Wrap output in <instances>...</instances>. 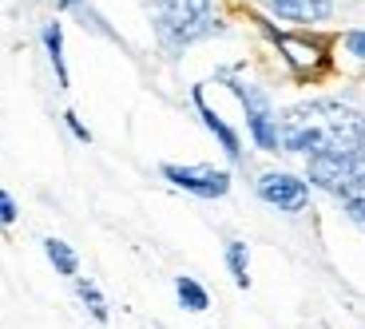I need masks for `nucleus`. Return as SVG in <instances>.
<instances>
[{
    "label": "nucleus",
    "mask_w": 365,
    "mask_h": 329,
    "mask_svg": "<svg viewBox=\"0 0 365 329\" xmlns=\"http://www.w3.org/2000/svg\"><path fill=\"white\" fill-rule=\"evenodd\" d=\"M278 147L318 159L365 147V119L341 103H302L278 115Z\"/></svg>",
    "instance_id": "f257e3e1"
},
{
    "label": "nucleus",
    "mask_w": 365,
    "mask_h": 329,
    "mask_svg": "<svg viewBox=\"0 0 365 329\" xmlns=\"http://www.w3.org/2000/svg\"><path fill=\"white\" fill-rule=\"evenodd\" d=\"M306 179L322 191L338 194V199L354 202L365 199V147L357 151H341V155H318L306 163Z\"/></svg>",
    "instance_id": "f03ea898"
},
{
    "label": "nucleus",
    "mask_w": 365,
    "mask_h": 329,
    "mask_svg": "<svg viewBox=\"0 0 365 329\" xmlns=\"http://www.w3.org/2000/svg\"><path fill=\"white\" fill-rule=\"evenodd\" d=\"M227 88L238 95V103L247 111V127H250V135H255V143L262 147V151H282V147H278V115H274V108H270L262 88H255V83H247V80H235V75H227Z\"/></svg>",
    "instance_id": "7ed1b4c3"
},
{
    "label": "nucleus",
    "mask_w": 365,
    "mask_h": 329,
    "mask_svg": "<svg viewBox=\"0 0 365 329\" xmlns=\"http://www.w3.org/2000/svg\"><path fill=\"white\" fill-rule=\"evenodd\" d=\"M207 9L210 0H159L155 24L163 28V36L171 44H187L207 32Z\"/></svg>",
    "instance_id": "20e7f679"
},
{
    "label": "nucleus",
    "mask_w": 365,
    "mask_h": 329,
    "mask_svg": "<svg viewBox=\"0 0 365 329\" xmlns=\"http://www.w3.org/2000/svg\"><path fill=\"white\" fill-rule=\"evenodd\" d=\"M159 174H163L171 187L195 194V199H222V194H230V171H222V167H207V163H163V167H159Z\"/></svg>",
    "instance_id": "39448f33"
},
{
    "label": "nucleus",
    "mask_w": 365,
    "mask_h": 329,
    "mask_svg": "<svg viewBox=\"0 0 365 329\" xmlns=\"http://www.w3.org/2000/svg\"><path fill=\"white\" fill-rule=\"evenodd\" d=\"M255 191H258V199L270 202L274 211H282V214H302L306 207H310V183L298 179V174H290V171L258 174Z\"/></svg>",
    "instance_id": "423d86ee"
},
{
    "label": "nucleus",
    "mask_w": 365,
    "mask_h": 329,
    "mask_svg": "<svg viewBox=\"0 0 365 329\" xmlns=\"http://www.w3.org/2000/svg\"><path fill=\"white\" fill-rule=\"evenodd\" d=\"M191 103H195V111H199L202 127H207L210 135L219 139V143H222V151H227V155H230V159H235V163H238V159H242V143H238L235 127H230L227 119H222V115H219V111H215V108H207V100H202V83H195V88H191Z\"/></svg>",
    "instance_id": "0eeeda50"
},
{
    "label": "nucleus",
    "mask_w": 365,
    "mask_h": 329,
    "mask_svg": "<svg viewBox=\"0 0 365 329\" xmlns=\"http://www.w3.org/2000/svg\"><path fill=\"white\" fill-rule=\"evenodd\" d=\"M270 9L290 24H322L334 12V0H270Z\"/></svg>",
    "instance_id": "6e6552de"
},
{
    "label": "nucleus",
    "mask_w": 365,
    "mask_h": 329,
    "mask_svg": "<svg viewBox=\"0 0 365 329\" xmlns=\"http://www.w3.org/2000/svg\"><path fill=\"white\" fill-rule=\"evenodd\" d=\"M44 52H48V64H52L60 88H68L72 75H68V60H64V28H60V20H48L44 24Z\"/></svg>",
    "instance_id": "1a4fd4ad"
},
{
    "label": "nucleus",
    "mask_w": 365,
    "mask_h": 329,
    "mask_svg": "<svg viewBox=\"0 0 365 329\" xmlns=\"http://www.w3.org/2000/svg\"><path fill=\"white\" fill-rule=\"evenodd\" d=\"M175 298H179V306L187 313H207L210 310V293L202 282H195L191 274H179L175 278Z\"/></svg>",
    "instance_id": "9d476101"
},
{
    "label": "nucleus",
    "mask_w": 365,
    "mask_h": 329,
    "mask_svg": "<svg viewBox=\"0 0 365 329\" xmlns=\"http://www.w3.org/2000/svg\"><path fill=\"white\" fill-rule=\"evenodd\" d=\"M222 258H227V270H230L238 290H250V246L247 242L230 238L227 246H222Z\"/></svg>",
    "instance_id": "9b49d317"
},
{
    "label": "nucleus",
    "mask_w": 365,
    "mask_h": 329,
    "mask_svg": "<svg viewBox=\"0 0 365 329\" xmlns=\"http://www.w3.org/2000/svg\"><path fill=\"white\" fill-rule=\"evenodd\" d=\"M44 254H48V262H52L56 274H64V278L80 274V258H76V250L68 246L64 238H44Z\"/></svg>",
    "instance_id": "f8f14e48"
},
{
    "label": "nucleus",
    "mask_w": 365,
    "mask_h": 329,
    "mask_svg": "<svg viewBox=\"0 0 365 329\" xmlns=\"http://www.w3.org/2000/svg\"><path fill=\"white\" fill-rule=\"evenodd\" d=\"M76 298L88 306V313L100 321V325L108 321V298L100 293V286H96V282H88V278H76Z\"/></svg>",
    "instance_id": "ddd939ff"
},
{
    "label": "nucleus",
    "mask_w": 365,
    "mask_h": 329,
    "mask_svg": "<svg viewBox=\"0 0 365 329\" xmlns=\"http://www.w3.org/2000/svg\"><path fill=\"white\" fill-rule=\"evenodd\" d=\"M20 219V207H16V199H12L4 187H0V230H9L12 222Z\"/></svg>",
    "instance_id": "4468645a"
},
{
    "label": "nucleus",
    "mask_w": 365,
    "mask_h": 329,
    "mask_svg": "<svg viewBox=\"0 0 365 329\" xmlns=\"http://www.w3.org/2000/svg\"><path fill=\"white\" fill-rule=\"evenodd\" d=\"M64 123H68V131H72V135L80 139V143H91V131L80 123V115H76V111H64Z\"/></svg>",
    "instance_id": "2eb2a0df"
},
{
    "label": "nucleus",
    "mask_w": 365,
    "mask_h": 329,
    "mask_svg": "<svg viewBox=\"0 0 365 329\" xmlns=\"http://www.w3.org/2000/svg\"><path fill=\"white\" fill-rule=\"evenodd\" d=\"M346 48L357 56V60H365V32H349V36H346Z\"/></svg>",
    "instance_id": "dca6fc26"
},
{
    "label": "nucleus",
    "mask_w": 365,
    "mask_h": 329,
    "mask_svg": "<svg viewBox=\"0 0 365 329\" xmlns=\"http://www.w3.org/2000/svg\"><path fill=\"white\" fill-rule=\"evenodd\" d=\"M346 211H349V219H354V222H361V226H365V199L346 202Z\"/></svg>",
    "instance_id": "f3484780"
},
{
    "label": "nucleus",
    "mask_w": 365,
    "mask_h": 329,
    "mask_svg": "<svg viewBox=\"0 0 365 329\" xmlns=\"http://www.w3.org/2000/svg\"><path fill=\"white\" fill-rule=\"evenodd\" d=\"M56 4H60V9H80L83 0H56Z\"/></svg>",
    "instance_id": "a211bd4d"
}]
</instances>
